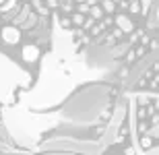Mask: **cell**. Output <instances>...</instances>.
I'll return each instance as SVG.
<instances>
[{
  "label": "cell",
  "instance_id": "1",
  "mask_svg": "<svg viewBox=\"0 0 159 155\" xmlns=\"http://www.w3.org/2000/svg\"><path fill=\"white\" fill-rule=\"evenodd\" d=\"M2 39H4L6 43L15 46V43L21 39V33H19V29H15V27H4V29H2Z\"/></svg>",
  "mask_w": 159,
  "mask_h": 155
},
{
  "label": "cell",
  "instance_id": "2",
  "mask_svg": "<svg viewBox=\"0 0 159 155\" xmlns=\"http://www.w3.org/2000/svg\"><path fill=\"white\" fill-rule=\"evenodd\" d=\"M39 58V48L37 46H25L23 48V60L25 62H35V60Z\"/></svg>",
  "mask_w": 159,
  "mask_h": 155
},
{
  "label": "cell",
  "instance_id": "3",
  "mask_svg": "<svg viewBox=\"0 0 159 155\" xmlns=\"http://www.w3.org/2000/svg\"><path fill=\"white\" fill-rule=\"evenodd\" d=\"M116 23H118V27L122 31H126V33H130V31L134 29V25H132V21H130L128 17H124V15H120L118 19H116Z\"/></svg>",
  "mask_w": 159,
  "mask_h": 155
},
{
  "label": "cell",
  "instance_id": "4",
  "mask_svg": "<svg viewBox=\"0 0 159 155\" xmlns=\"http://www.w3.org/2000/svg\"><path fill=\"white\" fill-rule=\"evenodd\" d=\"M103 8H106V12H114V8H116L114 6V0H106L103 2Z\"/></svg>",
  "mask_w": 159,
  "mask_h": 155
},
{
  "label": "cell",
  "instance_id": "5",
  "mask_svg": "<svg viewBox=\"0 0 159 155\" xmlns=\"http://www.w3.org/2000/svg\"><path fill=\"white\" fill-rule=\"evenodd\" d=\"M72 21H75V25H83V23H85L83 15H75V17H72Z\"/></svg>",
  "mask_w": 159,
  "mask_h": 155
},
{
  "label": "cell",
  "instance_id": "6",
  "mask_svg": "<svg viewBox=\"0 0 159 155\" xmlns=\"http://www.w3.org/2000/svg\"><path fill=\"white\" fill-rule=\"evenodd\" d=\"M130 11H132V12H141V6H139V2H130Z\"/></svg>",
  "mask_w": 159,
  "mask_h": 155
},
{
  "label": "cell",
  "instance_id": "7",
  "mask_svg": "<svg viewBox=\"0 0 159 155\" xmlns=\"http://www.w3.org/2000/svg\"><path fill=\"white\" fill-rule=\"evenodd\" d=\"M91 12H93V17H101V11L97 8V6H93V8H91Z\"/></svg>",
  "mask_w": 159,
  "mask_h": 155
},
{
  "label": "cell",
  "instance_id": "8",
  "mask_svg": "<svg viewBox=\"0 0 159 155\" xmlns=\"http://www.w3.org/2000/svg\"><path fill=\"white\" fill-rule=\"evenodd\" d=\"M143 145H145V147H149V145H151V137H145V139H143Z\"/></svg>",
  "mask_w": 159,
  "mask_h": 155
},
{
  "label": "cell",
  "instance_id": "9",
  "mask_svg": "<svg viewBox=\"0 0 159 155\" xmlns=\"http://www.w3.org/2000/svg\"><path fill=\"white\" fill-rule=\"evenodd\" d=\"M50 2V6H56V0H48Z\"/></svg>",
  "mask_w": 159,
  "mask_h": 155
},
{
  "label": "cell",
  "instance_id": "10",
  "mask_svg": "<svg viewBox=\"0 0 159 155\" xmlns=\"http://www.w3.org/2000/svg\"><path fill=\"white\" fill-rule=\"evenodd\" d=\"M0 2H2V0H0Z\"/></svg>",
  "mask_w": 159,
  "mask_h": 155
}]
</instances>
